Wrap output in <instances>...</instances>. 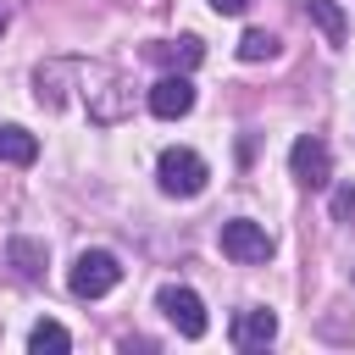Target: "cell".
Returning <instances> with one entry per match:
<instances>
[{
	"instance_id": "cell-1",
	"label": "cell",
	"mask_w": 355,
	"mask_h": 355,
	"mask_svg": "<svg viewBox=\"0 0 355 355\" xmlns=\"http://www.w3.org/2000/svg\"><path fill=\"white\" fill-rule=\"evenodd\" d=\"M122 283V261L111 255V250H83L78 261H72V272H67V288L78 294V300H100V294H111Z\"/></svg>"
},
{
	"instance_id": "cell-18",
	"label": "cell",
	"mask_w": 355,
	"mask_h": 355,
	"mask_svg": "<svg viewBox=\"0 0 355 355\" xmlns=\"http://www.w3.org/2000/svg\"><path fill=\"white\" fill-rule=\"evenodd\" d=\"M0 33H6V6H0Z\"/></svg>"
},
{
	"instance_id": "cell-8",
	"label": "cell",
	"mask_w": 355,
	"mask_h": 355,
	"mask_svg": "<svg viewBox=\"0 0 355 355\" xmlns=\"http://www.w3.org/2000/svg\"><path fill=\"white\" fill-rule=\"evenodd\" d=\"M272 338H277V316H272V311L250 305V311L233 316V349H266Z\"/></svg>"
},
{
	"instance_id": "cell-6",
	"label": "cell",
	"mask_w": 355,
	"mask_h": 355,
	"mask_svg": "<svg viewBox=\"0 0 355 355\" xmlns=\"http://www.w3.org/2000/svg\"><path fill=\"white\" fill-rule=\"evenodd\" d=\"M288 172H294L305 189H327V183H333V155H327V144L311 139V133L294 139V144H288Z\"/></svg>"
},
{
	"instance_id": "cell-2",
	"label": "cell",
	"mask_w": 355,
	"mask_h": 355,
	"mask_svg": "<svg viewBox=\"0 0 355 355\" xmlns=\"http://www.w3.org/2000/svg\"><path fill=\"white\" fill-rule=\"evenodd\" d=\"M155 178H161V189H166V194H178V200H194V194L205 189V178H211V172H205V161H200L194 150H178V144H172V150H161V161H155Z\"/></svg>"
},
{
	"instance_id": "cell-11",
	"label": "cell",
	"mask_w": 355,
	"mask_h": 355,
	"mask_svg": "<svg viewBox=\"0 0 355 355\" xmlns=\"http://www.w3.org/2000/svg\"><path fill=\"white\" fill-rule=\"evenodd\" d=\"M300 6H305V17L322 28L327 44H344V39H349V17L338 11V0H300Z\"/></svg>"
},
{
	"instance_id": "cell-12",
	"label": "cell",
	"mask_w": 355,
	"mask_h": 355,
	"mask_svg": "<svg viewBox=\"0 0 355 355\" xmlns=\"http://www.w3.org/2000/svg\"><path fill=\"white\" fill-rule=\"evenodd\" d=\"M0 161L33 166V161H39V139H33L28 128H17V122H0Z\"/></svg>"
},
{
	"instance_id": "cell-15",
	"label": "cell",
	"mask_w": 355,
	"mask_h": 355,
	"mask_svg": "<svg viewBox=\"0 0 355 355\" xmlns=\"http://www.w3.org/2000/svg\"><path fill=\"white\" fill-rule=\"evenodd\" d=\"M277 55V33H266V28H244V39H239V61H272Z\"/></svg>"
},
{
	"instance_id": "cell-17",
	"label": "cell",
	"mask_w": 355,
	"mask_h": 355,
	"mask_svg": "<svg viewBox=\"0 0 355 355\" xmlns=\"http://www.w3.org/2000/svg\"><path fill=\"white\" fill-rule=\"evenodd\" d=\"M211 11H222V17H244L250 0H211Z\"/></svg>"
},
{
	"instance_id": "cell-7",
	"label": "cell",
	"mask_w": 355,
	"mask_h": 355,
	"mask_svg": "<svg viewBox=\"0 0 355 355\" xmlns=\"http://www.w3.org/2000/svg\"><path fill=\"white\" fill-rule=\"evenodd\" d=\"M150 111H155L161 122L189 116V111H194V83H189V72H161L155 89H150Z\"/></svg>"
},
{
	"instance_id": "cell-4",
	"label": "cell",
	"mask_w": 355,
	"mask_h": 355,
	"mask_svg": "<svg viewBox=\"0 0 355 355\" xmlns=\"http://www.w3.org/2000/svg\"><path fill=\"white\" fill-rule=\"evenodd\" d=\"M94 83H100V89H89V83H83V100H89V122H100V128L122 122V116L133 111V89H128L116 72H94Z\"/></svg>"
},
{
	"instance_id": "cell-10",
	"label": "cell",
	"mask_w": 355,
	"mask_h": 355,
	"mask_svg": "<svg viewBox=\"0 0 355 355\" xmlns=\"http://www.w3.org/2000/svg\"><path fill=\"white\" fill-rule=\"evenodd\" d=\"M78 67H83V61H50V67H39V72H33V94H39V105H44V111H55V105L67 100V89H61V83H67Z\"/></svg>"
},
{
	"instance_id": "cell-14",
	"label": "cell",
	"mask_w": 355,
	"mask_h": 355,
	"mask_svg": "<svg viewBox=\"0 0 355 355\" xmlns=\"http://www.w3.org/2000/svg\"><path fill=\"white\" fill-rule=\"evenodd\" d=\"M28 349H33V355H61V349H72V333H67L61 322H39V327L28 333Z\"/></svg>"
},
{
	"instance_id": "cell-3",
	"label": "cell",
	"mask_w": 355,
	"mask_h": 355,
	"mask_svg": "<svg viewBox=\"0 0 355 355\" xmlns=\"http://www.w3.org/2000/svg\"><path fill=\"white\" fill-rule=\"evenodd\" d=\"M272 233L261 227V222H250V216H233V222H222V255L227 261H239V266H261V261H272Z\"/></svg>"
},
{
	"instance_id": "cell-16",
	"label": "cell",
	"mask_w": 355,
	"mask_h": 355,
	"mask_svg": "<svg viewBox=\"0 0 355 355\" xmlns=\"http://www.w3.org/2000/svg\"><path fill=\"white\" fill-rule=\"evenodd\" d=\"M333 216H338L344 227H355V183H344V189H333Z\"/></svg>"
},
{
	"instance_id": "cell-5",
	"label": "cell",
	"mask_w": 355,
	"mask_h": 355,
	"mask_svg": "<svg viewBox=\"0 0 355 355\" xmlns=\"http://www.w3.org/2000/svg\"><path fill=\"white\" fill-rule=\"evenodd\" d=\"M155 311H161L183 338H205V327H211V322H205L200 294H194V288H178V283H166V288L155 294Z\"/></svg>"
},
{
	"instance_id": "cell-9",
	"label": "cell",
	"mask_w": 355,
	"mask_h": 355,
	"mask_svg": "<svg viewBox=\"0 0 355 355\" xmlns=\"http://www.w3.org/2000/svg\"><path fill=\"white\" fill-rule=\"evenodd\" d=\"M150 61H161L166 72H189V67L205 61V44L194 33H183V39H166V44H150Z\"/></svg>"
},
{
	"instance_id": "cell-13",
	"label": "cell",
	"mask_w": 355,
	"mask_h": 355,
	"mask_svg": "<svg viewBox=\"0 0 355 355\" xmlns=\"http://www.w3.org/2000/svg\"><path fill=\"white\" fill-rule=\"evenodd\" d=\"M6 261H11L22 277H39V272H44V244H39V239H11V244H6Z\"/></svg>"
}]
</instances>
